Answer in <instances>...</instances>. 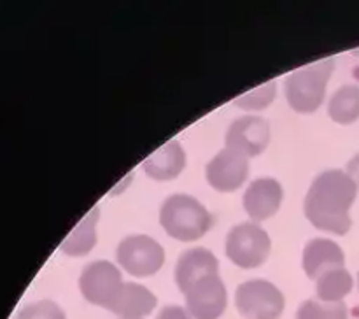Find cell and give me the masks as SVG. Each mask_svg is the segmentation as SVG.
Instances as JSON below:
<instances>
[{"label":"cell","instance_id":"6da1fadb","mask_svg":"<svg viewBox=\"0 0 359 319\" xmlns=\"http://www.w3.org/2000/svg\"><path fill=\"white\" fill-rule=\"evenodd\" d=\"M356 195L358 186L347 172L340 168L321 172L305 195V217L318 230L346 235L353 226L349 212Z\"/></svg>","mask_w":359,"mask_h":319},{"label":"cell","instance_id":"7a4b0ae2","mask_svg":"<svg viewBox=\"0 0 359 319\" xmlns=\"http://www.w3.org/2000/svg\"><path fill=\"white\" fill-rule=\"evenodd\" d=\"M160 223L172 238L195 242L212 226V216L195 196L172 195L161 203Z\"/></svg>","mask_w":359,"mask_h":319},{"label":"cell","instance_id":"3957f363","mask_svg":"<svg viewBox=\"0 0 359 319\" xmlns=\"http://www.w3.org/2000/svg\"><path fill=\"white\" fill-rule=\"evenodd\" d=\"M333 70H335V62L333 58H326L290 74L284 83L290 107L300 114H311L318 111L325 102L326 86Z\"/></svg>","mask_w":359,"mask_h":319},{"label":"cell","instance_id":"277c9868","mask_svg":"<svg viewBox=\"0 0 359 319\" xmlns=\"http://www.w3.org/2000/svg\"><path fill=\"white\" fill-rule=\"evenodd\" d=\"M235 307L244 319H280L286 298L270 280L251 279L235 291Z\"/></svg>","mask_w":359,"mask_h":319},{"label":"cell","instance_id":"5b68a950","mask_svg":"<svg viewBox=\"0 0 359 319\" xmlns=\"http://www.w3.org/2000/svg\"><path fill=\"white\" fill-rule=\"evenodd\" d=\"M272 240L258 223H241L228 231L226 256L241 269H258L269 259Z\"/></svg>","mask_w":359,"mask_h":319},{"label":"cell","instance_id":"8992f818","mask_svg":"<svg viewBox=\"0 0 359 319\" xmlns=\"http://www.w3.org/2000/svg\"><path fill=\"white\" fill-rule=\"evenodd\" d=\"M116 259L130 276L151 277L163 266L165 251L160 242L149 235H128L119 242Z\"/></svg>","mask_w":359,"mask_h":319},{"label":"cell","instance_id":"52a82bcc","mask_svg":"<svg viewBox=\"0 0 359 319\" xmlns=\"http://www.w3.org/2000/svg\"><path fill=\"white\" fill-rule=\"evenodd\" d=\"M121 286V272L107 259L88 263L79 276V291L84 300L105 311H109Z\"/></svg>","mask_w":359,"mask_h":319},{"label":"cell","instance_id":"ba28073f","mask_svg":"<svg viewBox=\"0 0 359 319\" xmlns=\"http://www.w3.org/2000/svg\"><path fill=\"white\" fill-rule=\"evenodd\" d=\"M184 298L186 311L193 319H219L228 307V291L219 273L196 280Z\"/></svg>","mask_w":359,"mask_h":319},{"label":"cell","instance_id":"9c48e42d","mask_svg":"<svg viewBox=\"0 0 359 319\" xmlns=\"http://www.w3.org/2000/svg\"><path fill=\"white\" fill-rule=\"evenodd\" d=\"M249 175V161L244 154L223 147L205 167V179L216 191L231 193L241 188Z\"/></svg>","mask_w":359,"mask_h":319},{"label":"cell","instance_id":"30bf717a","mask_svg":"<svg viewBox=\"0 0 359 319\" xmlns=\"http://www.w3.org/2000/svg\"><path fill=\"white\" fill-rule=\"evenodd\" d=\"M270 142V125L259 116H242L228 126L224 144L245 158L258 156Z\"/></svg>","mask_w":359,"mask_h":319},{"label":"cell","instance_id":"8fae6325","mask_svg":"<svg viewBox=\"0 0 359 319\" xmlns=\"http://www.w3.org/2000/svg\"><path fill=\"white\" fill-rule=\"evenodd\" d=\"M283 186L277 179L273 177H259L255 179L251 184L248 186L244 193V209L248 216L251 217L255 223H262V221L270 219L276 216L283 203Z\"/></svg>","mask_w":359,"mask_h":319},{"label":"cell","instance_id":"7c38bea8","mask_svg":"<svg viewBox=\"0 0 359 319\" xmlns=\"http://www.w3.org/2000/svg\"><path fill=\"white\" fill-rule=\"evenodd\" d=\"M219 273V262L212 251L205 247H193L182 252L175 263L174 277L179 291L182 294L196 283L207 276Z\"/></svg>","mask_w":359,"mask_h":319},{"label":"cell","instance_id":"4fadbf2b","mask_svg":"<svg viewBox=\"0 0 359 319\" xmlns=\"http://www.w3.org/2000/svg\"><path fill=\"white\" fill-rule=\"evenodd\" d=\"M158 298L153 291L137 283H123L121 290L112 300L109 312L119 319H144L156 308Z\"/></svg>","mask_w":359,"mask_h":319},{"label":"cell","instance_id":"5bb4252c","mask_svg":"<svg viewBox=\"0 0 359 319\" xmlns=\"http://www.w3.org/2000/svg\"><path fill=\"white\" fill-rule=\"evenodd\" d=\"M302 265L309 279L316 280L326 270L346 265V254L342 247L330 238H312L304 247Z\"/></svg>","mask_w":359,"mask_h":319},{"label":"cell","instance_id":"9a60e30c","mask_svg":"<svg viewBox=\"0 0 359 319\" xmlns=\"http://www.w3.org/2000/svg\"><path fill=\"white\" fill-rule=\"evenodd\" d=\"M186 167L184 147L177 140H168L167 144L154 151L144 160L142 168L147 177L154 181H172Z\"/></svg>","mask_w":359,"mask_h":319},{"label":"cell","instance_id":"2e32d148","mask_svg":"<svg viewBox=\"0 0 359 319\" xmlns=\"http://www.w3.org/2000/svg\"><path fill=\"white\" fill-rule=\"evenodd\" d=\"M98 207H93L77 226L70 231L69 237L62 242V251L69 256H84L97 244V223H98Z\"/></svg>","mask_w":359,"mask_h":319},{"label":"cell","instance_id":"e0dca14e","mask_svg":"<svg viewBox=\"0 0 359 319\" xmlns=\"http://www.w3.org/2000/svg\"><path fill=\"white\" fill-rule=\"evenodd\" d=\"M354 279L346 266H337L323 272L316 279V294L318 300L335 304V301H344V298L353 291Z\"/></svg>","mask_w":359,"mask_h":319},{"label":"cell","instance_id":"ac0fdd59","mask_svg":"<svg viewBox=\"0 0 359 319\" xmlns=\"http://www.w3.org/2000/svg\"><path fill=\"white\" fill-rule=\"evenodd\" d=\"M328 114L339 125H351L359 119V86L346 84L333 93L328 104Z\"/></svg>","mask_w":359,"mask_h":319},{"label":"cell","instance_id":"d6986e66","mask_svg":"<svg viewBox=\"0 0 359 319\" xmlns=\"http://www.w3.org/2000/svg\"><path fill=\"white\" fill-rule=\"evenodd\" d=\"M297 319H349V311L344 301H328L321 300H305L298 307Z\"/></svg>","mask_w":359,"mask_h":319},{"label":"cell","instance_id":"ffe728a7","mask_svg":"<svg viewBox=\"0 0 359 319\" xmlns=\"http://www.w3.org/2000/svg\"><path fill=\"white\" fill-rule=\"evenodd\" d=\"M273 98H276V81H270V83L258 86L256 90L241 95L235 100V104L241 109H248V111H262L272 104Z\"/></svg>","mask_w":359,"mask_h":319},{"label":"cell","instance_id":"44dd1931","mask_svg":"<svg viewBox=\"0 0 359 319\" xmlns=\"http://www.w3.org/2000/svg\"><path fill=\"white\" fill-rule=\"evenodd\" d=\"M16 319H67V314L56 301L39 300L25 305Z\"/></svg>","mask_w":359,"mask_h":319},{"label":"cell","instance_id":"7402d4cb","mask_svg":"<svg viewBox=\"0 0 359 319\" xmlns=\"http://www.w3.org/2000/svg\"><path fill=\"white\" fill-rule=\"evenodd\" d=\"M156 319H193L186 307L181 305H165L156 314Z\"/></svg>","mask_w":359,"mask_h":319},{"label":"cell","instance_id":"603a6c76","mask_svg":"<svg viewBox=\"0 0 359 319\" xmlns=\"http://www.w3.org/2000/svg\"><path fill=\"white\" fill-rule=\"evenodd\" d=\"M346 172L351 175V179H353L354 184H356L358 189H359V153L356 154V156L351 158V161L347 163V170Z\"/></svg>","mask_w":359,"mask_h":319},{"label":"cell","instance_id":"cb8c5ba5","mask_svg":"<svg viewBox=\"0 0 359 319\" xmlns=\"http://www.w3.org/2000/svg\"><path fill=\"white\" fill-rule=\"evenodd\" d=\"M358 287H359V272H358Z\"/></svg>","mask_w":359,"mask_h":319}]
</instances>
